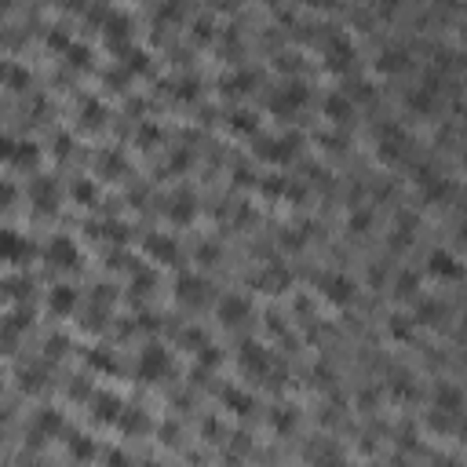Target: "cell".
Masks as SVG:
<instances>
[{"label":"cell","mask_w":467,"mask_h":467,"mask_svg":"<svg viewBox=\"0 0 467 467\" xmlns=\"http://www.w3.org/2000/svg\"><path fill=\"white\" fill-rule=\"evenodd\" d=\"M99 420H117V417H121V401H117V398H99Z\"/></svg>","instance_id":"obj_17"},{"label":"cell","mask_w":467,"mask_h":467,"mask_svg":"<svg viewBox=\"0 0 467 467\" xmlns=\"http://www.w3.org/2000/svg\"><path fill=\"white\" fill-rule=\"evenodd\" d=\"M241 365L249 369V372H252V369L263 372V369H267V354H263V350H259L256 343H249V347H245V354H241Z\"/></svg>","instance_id":"obj_15"},{"label":"cell","mask_w":467,"mask_h":467,"mask_svg":"<svg viewBox=\"0 0 467 467\" xmlns=\"http://www.w3.org/2000/svg\"><path fill=\"white\" fill-rule=\"evenodd\" d=\"M350 110H354V106H350L347 95H329V99H325V113L332 117V121H347Z\"/></svg>","instance_id":"obj_14"},{"label":"cell","mask_w":467,"mask_h":467,"mask_svg":"<svg viewBox=\"0 0 467 467\" xmlns=\"http://www.w3.org/2000/svg\"><path fill=\"white\" fill-rule=\"evenodd\" d=\"M150 252L161 259V263H168V259H175V245H168V241H161V238H153L150 241Z\"/></svg>","instance_id":"obj_16"},{"label":"cell","mask_w":467,"mask_h":467,"mask_svg":"<svg viewBox=\"0 0 467 467\" xmlns=\"http://www.w3.org/2000/svg\"><path fill=\"white\" fill-rule=\"evenodd\" d=\"M73 307H77V292L70 289V285L51 289V310H55V314H70Z\"/></svg>","instance_id":"obj_11"},{"label":"cell","mask_w":467,"mask_h":467,"mask_svg":"<svg viewBox=\"0 0 467 467\" xmlns=\"http://www.w3.org/2000/svg\"><path fill=\"white\" fill-rule=\"evenodd\" d=\"M460 406H464V398H460V391H457V387H438V409H442V412H452V417H457V412H460Z\"/></svg>","instance_id":"obj_12"},{"label":"cell","mask_w":467,"mask_h":467,"mask_svg":"<svg viewBox=\"0 0 467 467\" xmlns=\"http://www.w3.org/2000/svg\"><path fill=\"white\" fill-rule=\"evenodd\" d=\"M406 66H409V55H406V51H398V48H391V51H383V55H380V70L383 73H398Z\"/></svg>","instance_id":"obj_13"},{"label":"cell","mask_w":467,"mask_h":467,"mask_svg":"<svg viewBox=\"0 0 467 467\" xmlns=\"http://www.w3.org/2000/svg\"><path fill=\"white\" fill-rule=\"evenodd\" d=\"M234 128H241V132H256V121H252V113H234Z\"/></svg>","instance_id":"obj_18"},{"label":"cell","mask_w":467,"mask_h":467,"mask_svg":"<svg viewBox=\"0 0 467 467\" xmlns=\"http://www.w3.org/2000/svg\"><path fill=\"white\" fill-rule=\"evenodd\" d=\"M48 263H51V267L73 270L77 263H81V252H77V245H73L70 238H55V241L48 245Z\"/></svg>","instance_id":"obj_5"},{"label":"cell","mask_w":467,"mask_h":467,"mask_svg":"<svg viewBox=\"0 0 467 467\" xmlns=\"http://www.w3.org/2000/svg\"><path fill=\"white\" fill-rule=\"evenodd\" d=\"M164 372H168V354L161 347H150L146 354H142V361H139V376L150 380V383H158V380H164Z\"/></svg>","instance_id":"obj_6"},{"label":"cell","mask_w":467,"mask_h":467,"mask_svg":"<svg viewBox=\"0 0 467 467\" xmlns=\"http://www.w3.org/2000/svg\"><path fill=\"white\" fill-rule=\"evenodd\" d=\"M296 146H300V139L285 135V139H267L263 146H259V153H263L267 161H289V158H296Z\"/></svg>","instance_id":"obj_8"},{"label":"cell","mask_w":467,"mask_h":467,"mask_svg":"<svg viewBox=\"0 0 467 467\" xmlns=\"http://www.w3.org/2000/svg\"><path fill=\"white\" fill-rule=\"evenodd\" d=\"M0 376H4V372H0Z\"/></svg>","instance_id":"obj_21"},{"label":"cell","mask_w":467,"mask_h":467,"mask_svg":"<svg viewBox=\"0 0 467 467\" xmlns=\"http://www.w3.org/2000/svg\"><path fill=\"white\" fill-rule=\"evenodd\" d=\"M245 314H249V300H241V296H227V300L219 303V318H223L227 325H238Z\"/></svg>","instance_id":"obj_10"},{"label":"cell","mask_w":467,"mask_h":467,"mask_svg":"<svg viewBox=\"0 0 467 467\" xmlns=\"http://www.w3.org/2000/svg\"><path fill=\"white\" fill-rule=\"evenodd\" d=\"M303 102H307V88L300 84V81H296V84H285L281 88V92L278 95H270V110H274V113H292V110H300L303 106Z\"/></svg>","instance_id":"obj_3"},{"label":"cell","mask_w":467,"mask_h":467,"mask_svg":"<svg viewBox=\"0 0 467 467\" xmlns=\"http://www.w3.org/2000/svg\"><path fill=\"white\" fill-rule=\"evenodd\" d=\"M11 198H15V187H11V183H0V209H8Z\"/></svg>","instance_id":"obj_19"},{"label":"cell","mask_w":467,"mask_h":467,"mask_svg":"<svg viewBox=\"0 0 467 467\" xmlns=\"http://www.w3.org/2000/svg\"><path fill=\"white\" fill-rule=\"evenodd\" d=\"M318 285H321V292H325L332 303H340V307L354 300V285H350L343 274H325V278H321Z\"/></svg>","instance_id":"obj_7"},{"label":"cell","mask_w":467,"mask_h":467,"mask_svg":"<svg viewBox=\"0 0 467 467\" xmlns=\"http://www.w3.org/2000/svg\"><path fill=\"white\" fill-rule=\"evenodd\" d=\"M376 142H380V158L383 161H398L401 153H406V135H401V128H394V124H383L380 128V135H376Z\"/></svg>","instance_id":"obj_4"},{"label":"cell","mask_w":467,"mask_h":467,"mask_svg":"<svg viewBox=\"0 0 467 467\" xmlns=\"http://www.w3.org/2000/svg\"><path fill=\"white\" fill-rule=\"evenodd\" d=\"M30 252V241L19 230H0V263H22Z\"/></svg>","instance_id":"obj_2"},{"label":"cell","mask_w":467,"mask_h":467,"mask_svg":"<svg viewBox=\"0 0 467 467\" xmlns=\"http://www.w3.org/2000/svg\"><path fill=\"white\" fill-rule=\"evenodd\" d=\"M427 270H431L438 281H460V278H464V263H460L452 252H446V249L431 252V259H427Z\"/></svg>","instance_id":"obj_1"},{"label":"cell","mask_w":467,"mask_h":467,"mask_svg":"<svg viewBox=\"0 0 467 467\" xmlns=\"http://www.w3.org/2000/svg\"><path fill=\"white\" fill-rule=\"evenodd\" d=\"M204 292H209V285H204L201 278H179V300L183 303H190V307H198L201 300H204Z\"/></svg>","instance_id":"obj_9"},{"label":"cell","mask_w":467,"mask_h":467,"mask_svg":"<svg viewBox=\"0 0 467 467\" xmlns=\"http://www.w3.org/2000/svg\"><path fill=\"white\" fill-rule=\"evenodd\" d=\"M8 73H11V66H8V62H0V84L8 81Z\"/></svg>","instance_id":"obj_20"}]
</instances>
